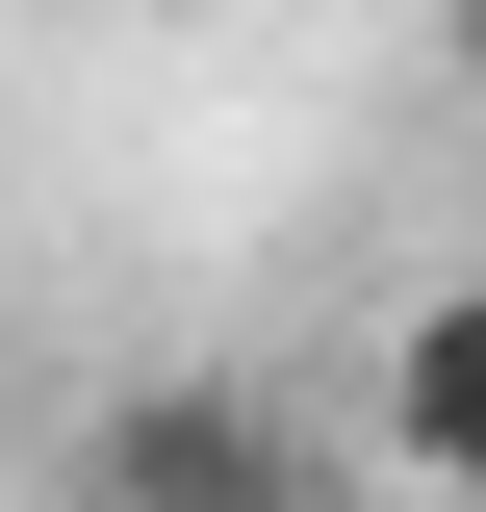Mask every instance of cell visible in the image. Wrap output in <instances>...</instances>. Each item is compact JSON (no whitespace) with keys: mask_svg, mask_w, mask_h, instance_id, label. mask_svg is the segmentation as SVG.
I'll use <instances>...</instances> for the list:
<instances>
[{"mask_svg":"<svg viewBox=\"0 0 486 512\" xmlns=\"http://www.w3.org/2000/svg\"><path fill=\"white\" fill-rule=\"evenodd\" d=\"M52 461H77V512H333V461L282 436V384H231V359H154V384H103Z\"/></svg>","mask_w":486,"mask_h":512,"instance_id":"cell-1","label":"cell"},{"mask_svg":"<svg viewBox=\"0 0 486 512\" xmlns=\"http://www.w3.org/2000/svg\"><path fill=\"white\" fill-rule=\"evenodd\" d=\"M359 436H384V487L486 512V282H410V308H384V384H359Z\"/></svg>","mask_w":486,"mask_h":512,"instance_id":"cell-2","label":"cell"},{"mask_svg":"<svg viewBox=\"0 0 486 512\" xmlns=\"http://www.w3.org/2000/svg\"><path fill=\"white\" fill-rule=\"evenodd\" d=\"M435 77H461V103H486V0H435Z\"/></svg>","mask_w":486,"mask_h":512,"instance_id":"cell-3","label":"cell"}]
</instances>
